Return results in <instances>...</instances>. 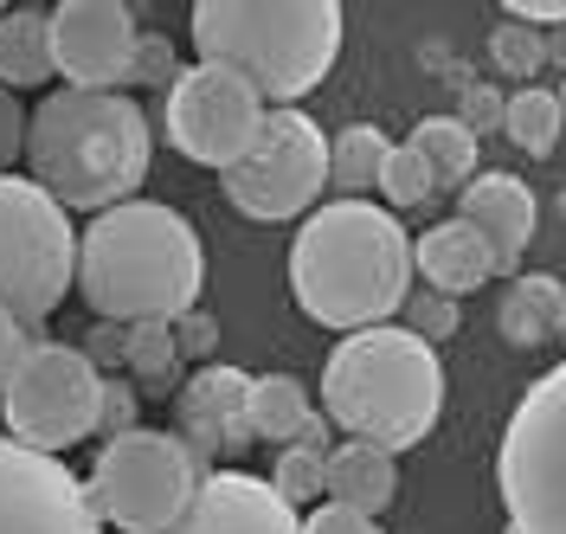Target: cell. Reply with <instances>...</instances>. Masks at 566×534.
I'll return each mask as SVG.
<instances>
[{"label": "cell", "mask_w": 566, "mask_h": 534, "mask_svg": "<svg viewBox=\"0 0 566 534\" xmlns=\"http://www.w3.org/2000/svg\"><path fill=\"white\" fill-rule=\"evenodd\" d=\"M290 290L322 328H387L412 296V239L374 200H328L296 226Z\"/></svg>", "instance_id": "obj_1"}, {"label": "cell", "mask_w": 566, "mask_h": 534, "mask_svg": "<svg viewBox=\"0 0 566 534\" xmlns=\"http://www.w3.org/2000/svg\"><path fill=\"white\" fill-rule=\"evenodd\" d=\"M207 284V251L187 213L161 200H123L77 239V290L104 322H180Z\"/></svg>", "instance_id": "obj_2"}, {"label": "cell", "mask_w": 566, "mask_h": 534, "mask_svg": "<svg viewBox=\"0 0 566 534\" xmlns=\"http://www.w3.org/2000/svg\"><path fill=\"white\" fill-rule=\"evenodd\" d=\"M148 155V109L116 91H52L27 123V168L65 213H109L136 200Z\"/></svg>", "instance_id": "obj_3"}, {"label": "cell", "mask_w": 566, "mask_h": 534, "mask_svg": "<svg viewBox=\"0 0 566 534\" xmlns=\"http://www.w3.org/2000/svg\"><path fill=\"white\" fill-rule=\"evenodd\" d=\"M322 412L328 426L348 431L354 444L374 451H412L431 438L444 412V367L438 348L419 342L406 322L342 335L335 355L322 360Z\"/></svg>", "instance_id": "obj_4"}, {"label": "cell", "mask_w": 566, "mask_h": 534, "mask_svg": "<svg viewBox=\"0 0 566 534\" xmlns=\"http://www.w3.org/2000/svg\"><path fill=\"white\" fill-rule=\"evenodd\" d=\"M200 65L239 72L277 109H296L342 59V7L335 0H200L193 7Z\"/></svg>", "instance_id": "obj_5"}, {"label": "cell", "mask_w": 566, "mask_h": 534, "mask_svg": "<svg viewBox=\"0 0 566 534\" xmlns=\"http://www.w3.org/2000/svg\"><path fill=\"white\" fill-rule=\"evenodd\" d=\"M212 470L193 451L180 431H123V438H104V451L91 463L84 490H91V509L97 522L116 534H168L193 509L200 483Z\"/></svg>", "instance_id": "obj_6"}, {"label": "cell", "mask_w": 566, "mask_h": 534, "mask_svg": "<svg viewBox=\"0 0 566 534\" xmlns=\"http://www.w3.org/2000/svg\"><path fill=\"white\" fill-rule=\"evenodd\" d=\"M495 490L509 534H566V360L515 399L495 444Z\"/></svg>", "instance_id": "obj_7"}, {"label": "cell", "mask_w": 566, "mask_h": 534, "mask_svg": "<svg viewBox=\"0 0 566 534\" xmlns=\"http://www.w3.org/2000/svg\"><path fill=\"white\" fill-rule=\"evenodd\" d=\"M77 284V232L33 175H0V310L39 322Z\"/></svg>", "instance_id": "obj_8"}, {"label": "cell", "mask_w": 566, "mask_h": 534, "mask_svg": "<svg viewBox=\"0 0 566 534\" xmlns=\"http://www.w3.org/2000/svg\"><path fill=\"white\" fill-rule=\"evenodd\" d=\"M97 406H104V374L91 367V355L65 342H33L0 399V419L13 444L39 458H65L71 444L97 431Z\"/></svg>", "instance_id": "obj_9"}, {"label": "cell", "mask_w": 566, "mask_h": 534, "mask_svg": "<svg viewBox=\"0 0 566 534\" xmlns=\"http://www.w3.org/2000/svg\"><path fill=\"white\" fill-rule=\"evenodd\" d=\"M328 180V136L316 129V116L303 109H264L258 143L219 175L226 200L258 226H283V219H310Z\"/></svg>", "instance_id": "obj_10"}, {"label": "cell", "mask_w": 566, "mask_h": 534, "mask_svg": "<svg viewBox=\"0 0 566 534\" xmlns=\"http://www.w3.org/2000/svg\"><path fill=\"white\" fill-rule=\"evenodd\" d=\"M264 129V97L251 91L239 72L226 65H187L161 104V136L175 155L200 161V168H232Z\"/></svg>", "instance_id": "obj_11"}, {"label": "cell", "mask_w": 566, "mask_h": 534, "mask_svg": "<svg viewBox=\"0 0 566 534\" xmlns=\"http://www.w3.org/2000/svg\"><path fill=\"white\" fill-rule=\"evenodd\" d=\"M0 534H104L84 477L0 431Z\"/></svg>", "instance_id": "obj_12"}, {"label": "cell", "mask_w": 566, "mask_h": 534, "mask_svg": "<svg viewBox=\"0 0 566 534\" xmlns=\"http://www.w3.org/2000/svg\"><path fill=\"white\" fill-rule=\"evenodd\" d=\"M136 7L123 0H65L52 7V65L65 91H116L136 84Z\"/></svg>", "instance_id": "obj_13"}, {"label": "cell", "mask_w": 566, "mask_h": 534, "mask_svg": "<svg viewBox=\"0 0 566 534\" xmlns=\"http://www.w3.org/2000/svg\"><path fill=\"white\" fill-rule=\"evenodd\" d=\"M180 438L200 463L239 458L251 444V374L232 360H207L180 380Z\"/></svg>", "instance_id": "obj_14"}, {"label": "cell", "mask_w": 566, "mask_h": 534, "mask_svg": "<svg viewBox=\"0 0 566 534\" xmlns=\"http://www.w3.org/2000/svg\"><path fill=\"white\" fill-rule=\"evenodd\" d=\"M168 534H303V515L271 490V477L212 470L200 483V496H193V509Z\"/></svg>", "instance_id": "obj_15"}, {"label": "cell", "mask_w": 566, "mask_h": 534, "mask_svg": "<svg viewBox=\"0 0 566 534\" xmlns=\"http://www.w3.org/2000/svg\"><path fill=\"white\" fill-rule=\"evenodd\" d=\"M458 219L495 251V271H515V264H522V251H528V239H534V193H528V180L476 175L470 187H463Z\"/></svg>", "instance_id": "obj_16"}, {"label": "cell", "mask_w": 566, "mask_h": 534, "mask_svg": "<svg viewBox=\"0 0 566 534\" xmlns=\"http://www.w3.org/2000/svg\"><path fill=\"white\" fill-rule=\"evenodd\" d=\"M412 278H424V290L458 303V296H470L495 278V251L463 219H438L424 239H412Z\"/></svg>", "instance_id": "obj_17"}, {"label": "cell", "mask_w": 566, "mask_h": 534, "mask_svg": "<svg viewBox=\"0 0 566 534\" xmlns=\"http://www.w3.org/2000/svg\"><path fill=\"white\" fill-rule=\"evenodd\" d=\"M392 496H399V463H392V451L354 444V438H342L328 451V502H342L354 515H380Z\"/></svg>", "instance_id": "obj_18"}, {"label": "cell", "mask_w": 566, "mask_h": 534, "mask_svg": "<svg viewBox=\"0 0 566 534\" xmlns=\"http://www.w3.org/2000/svg\"><path fill=\"white\" fill-rule=\"evenodd\" d=\"M495 322H502V342H509V348H541V342H554L566 328V284L560 278H541V271L515 278V284L502 290Z\"/></svg>", "instance_id": "obj_19"}, {"label": "cell", "mask_w": 566, "mask_h": 534, "mask_svg": "<svg viewBox=\"0 0 566 534\" xmlns=\"http://www.w3.org/2000/svg\"><path fill=\"white\" fill-rule=\"evenodd\" d=\"M52 72V7L0 13V91H33Z\"/></svg>", "instance_id": "obj_20"}, {"label": "cell", "mask_w": 566, "mask_h": 534, "mask_svg": "<svg viewBox=\"0 0 566 534\" xmlns=\"http://www.w3.org/2000/svg\"><path fill=\"white\" fill-rule=\"evenodd\" d=\"M316 426V406L303 380L290 374H251V438H271V444H303Z\"/></svg>", "instance_id": "obj_21"}, {"label": "cell", "mask_w": 566, "mask_h": 534, "mask_svg": "<svg viewBox=\"0 0 566 534\" xmlns=\"http://www.w3.org/2000/svg\"><path fill=\"white\" fill-rule=\"evenodd\" d=\"M392 143L374 129V123H354L342 136H328V180L342 187V200H360L367 187H380V168H387Z\"/></svg>", "instance_id": "obj_22"}, {"label": "cell", "mask_w": 566, "mask_h": 534, "mask_svg": "<svg viewBox=\"0 0 566 534\" xmlns=\"http://www.w3.org/2000/svg\"><path fill=\"white\" fill-rule=\"evenodd\" d=\"M123 367L136 374V392H155V399L180 392V342H175V322H136V328H129V355H123Z\"/></svg>", "instance_id": "obj_23"}, {"label": "cell", "mask_w": 566, "mask_h": 534, "mask_svg": "<svg viewBox=\"0 0 566 534\" xmlns=\"http://www.w3.org/2000/svg\"><path fill=\"white\" fill-rule=\"evenodd\" d=\"M412 148L424 155V168L438 175V187H470L476 180V136L458 116H424L412 129Z\"/></svg>", "instance_id": "obj_24"}, {"label": "cell", "mask_w": 566, "mask_h": 534, "mask_svg": "<svg viewBox=\"0 0 566 534\" xmlns=\"http://www.w3.org/2000/svg\"><path fill=\"white\" fill-rule=\"evenodd\" d=\"M560 97L554 91H541V84H528V91H515L509 97V109H502V136L522 148V155H554L560 148Z\"/></svg>", "instance_id": "obj_25"}, {"label": "cell", "mask_w": 566, "mask_h": 534, "mask_svg": "<svg viewBox=\"0 0 566 534\" xmlns=\"http://www.w3.org/2000/svg\"><path fill=\"white\" fill-rule=\"evenodd\" d=\"M271 490H277L290 509H296V502H322L328 496V451H316V444H283L277 470H271Z\"/></svg>", "instance_id": "obj_26"}, {"label": "cell", "mask_w": 566, "mask_h": 534, "mask_svg": "<svg viewBox=\"0 0 566 534\" xmlns=\"http://www.w3.org/2000/svg\"><path fill=\"white\" fill-rule=\"evenodd\" d=\"M380 193H387V213H399V207H424V200L438 193V175L424 168V155L412 143H392L387 168H380Z\"/></svg>", "instance_id": "obj_27"}, {"label": "cell", "mask_w": 566, "mask_h": 534, "mask_svg": "<svg viewBox=\"0 0 566 534\" xmlns=\"http://www.w3.org/2000/svg\"><path fill=\"white\" fill-rule=\"evenodd\" d=\"M490 65L502 77H522V91H528V77L547 65V33H534L522 20H502L490 33Z\"/></svg>", "instance_id": "obj_28"}, {"label": "cell", "mask_w": 566, "mask_h": 534, "mask_svg": "<svg viewBox=\"0 0 566 534\" xmlns=\"http://www.w3.org/2000/svg\"><path fill=\"white\" fill-rule=\"evenodd\" d=\"M399 316H406V328H412L419 342H431V348L458 335V303H451V296H438V290H419V296H406V310H399Z\"/></svg>", "instance_id": "obj_29"}, {"label": "cell", "mask_w": 566, "mask_h": 534, "mask_svg": "<svg viewBox=\"0 0 566 534\" xmlns=\"http://www.w3.org/2000/svg\"><path fill=\"white\" fill-rule=\"evenodd\" d=\"M136 406H142L136 380H123V374H104V406H97V431H104V438H123V431H136Z\"/></svg>", "instance_id": "obj_30"}, {"label": "cell", "mask_w": 566, "mask_h": 534, "mask_svg": "<svg viewBox=\"0 0 566 534\" xmlns=\"http://www.w3.org/2000/svg\"><path fill=\"white\" fill-rule=\"evenodd\" d=\"M187 65H175V45L161 33H142L136 39V84H155V91H175V77Z\"/></svg>", "instance_id": "obj_31"}, {"label": "cell", "mask_w": 566, "mask_h": 534, "mask_svg": "<svg viewBox=\"0 0 566 534\" xmlns=\"http://www.w3.org/2000/svg\"><path fill=\"white\" fill-rule=\"evenodd\" d=\"M303 534H387L374 515H354L342 502H316L310 515H303Z\"/></svg>", "instance_id": "obj_32"}, {"label": "cell", "mask_w": 566, "mask_h": 534, "mask_svg": "<svg viewBox=\"0 0 566 534\" xmlns=\"http://www.w3.org/2000/svg\"><path fill=\"white\" fill-rule=\"evenodd\" d=\"M502 109H509V97H495L490 84H470L458 104V123L470 136H483V129H502Z\"/></svg>", "instance_id": "obj_33"}, {"label": "cell", "mask_w": 566, "mask_h": 534, "mask_svg": "<svg viewBox=\"0 0 566 534\" xmlns=\"http://www.w3.org/2000/svg\"><path fill=\"white\" fill-rule=\"evenodd\" d=\"M27 348H33V342H27V322L0 310V399H7V387H13V374H20Z\"/></svg>", "instance_id": "obj_34"}, {"label": "cell", "mask_w": 566, "mask_h": 534, "mask_svg": "<svg viewBox=\"0 0 566 534\" xmlns=\"http://www.w3.org/2000/svg\"><path fill=\"white\" fill-rule=\"evenodd\" d=\"M27 109L13 104V91H0V168H13V155H27Z\"/></svg>", "instance_id": "obj_35"}, {"label": "cell", "mask_w": 566, "mask_h": 534, "mask_svg": "<svg viewBox=\"0 0 566 534\" xmlns=\"http://www.w3.org/2000/svg\"><path fill=\"white\" fill-rule=\"evenodd\" d=\"M502 13H509V20H522V27H534V33L566 27V0H509Z\"/></svg>", "instance_id": "obj_36"}, {"label": "cell", "mask_w": 566, "mask_h": 534, "mask_svg": "<svg viewBox=\"0 0 566 534\" xmlns=\"http://www.w3.org/2000/svg\"><path fill=\"white\" fill-rule=\"evenodd\" d=\"M84 355H91V367L104 374V360H123V355H129V328H116V322H104V328H97V342H91Z\"/></svg>", "instance_id": "obj_37"}, {"label": "cell", "mask_w": 566, "mask_h": 534, "mask_svg": "<svg viewBox=\"0 0 566 534\" xmlns=\"http://www.w3.org/2000/svg\"><path fill=\"white\" fill-rule=\"evenodd\" d=\"M175 342H180V355H200V348H212V322L207 316H180Z\"/></svg>", "instance_id": "obj_38"}, {"label": "cell", "mask_w": 566, "mask_h": 534, "mask_svg": "<svg viewBox=\"0 0 566 534\" xmlns=\"http://www.w3.org/2000/svg\"><path fill=\"white\" fill-rule=\"evenodd\" d=\"M547 65H566V27H554V33H547Z\"/></svg>", "instance_id": "obj_39"}, {"label": "cell", "mask_w": 566, "mask_h": 534, "mask_svg": "<svg viewBox=\"0 0 566 534\" xmlns=\"http://www.w3.org/2000/svg\"><path fill=\"white\" fill-rule=\"evenodd\" d=\"M554 97H560V116H566V84H560V91H554Z\"/></svg>", "instance_id": "obj_40"}]
</instances>
